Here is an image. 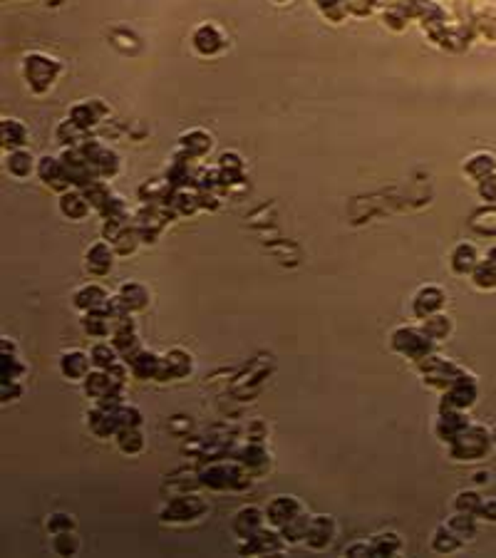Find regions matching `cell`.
I'll return each mask as SVG.
<instances>
[{"label": "cell", "instance_id": "8992f818", "mask_svg": "<svg viewBox=\"0 0 496 558\" xmlns=\"http://www.w3.org/2000/svg\"><path fill=\"white\" fill-rule=\"evenodd\" d=\"M445 303H447V295L440 285H425V288L417 290L415 300H412V313H415V318L425 320V318L440 313Z\"/></svg>", "mask_w": 496, "mask_h": 558}, {"label": "cell", "instance_id": "277c9868", "mask_svg": "<svg viewBox=\"0 0 496 558\" xmlns=\"http://www.w3.org/2000/svg\"><path fill=\"white\" fill-rule=\"evenodd\" d=\"M420 370H422V375H425V382H430L432 387H442V390H447L449 385L454 382V380L462 375V370L457 367L454 362H449L447 357H440V355H427V357H422L420 362Z\"/></svg>", "mask_w": 496, "mask_h": 558}, {"label": "cell", "instance_id": "f1b7e54d", "mask_svg": "<svg viewBox=\"0 0 496 558\" xmlns=\"http://www.w3.org/2000/svg\"><path fill=\"white\" fill-rule=\"evenodd\" d=\"M494 169H496V159H494V154H487V152L474 154L472 159H467V164H464V171L477 181L484 179L487 174H492Z\"/></svg>", "mask_w": 496, "mask_h": 558}, {"label": "cell", "instance_id": "d6a6232c", "mask_svg": "<svg viewBox=\"0 0 496 558\" xmlns=\"http://www.w3.org/2000/svg\"><path fill=\"white\" fill-rule=\"evenodd\" d=\"M28 142V129L18 119H3V144L10 149H20Z\"/></svg>", "mask_w": 496, "mask_h": 558}, {"label": "cell", "instance_id": "1f68e13d", "mask_svg": "<svg viewBox=\"0 0 496 558\" xmlns=\"http://www.w3.org/2000/svg\"><path fill=\"white\" fill-rule=\"evenodd\" d=\"M400 549H402V541H400V536L393 534V531L375 536V539L370 541V554L373 556H395V554H400Z\"/></svg>", "mask_w": 496, "mask_h": 558}, {"label": "cell", "instance_id": "7dc6e473", "mask_svg": "<svg viewBox=\"0 0 496 558\" xmlns=\"http://www.w3.org/2000/svg\"><path fill=\"white\" fill-rule=\"evenodd\" d=\"M48 529L50 534H60V531H72L75 529V519L67 514H52L48 519Z\"/></svg>", "mask_w": 496, "mask_h": 558}, {"label": "cell", "instance_id": "8d00e7d4", "mask_svg": "<svg viewBox=\"0 0 496 558\" xmlns=\"http://www.w3.org/2000/svg\"><path fill=\"white\" fill-rule=\"evenodd\" d=\"M447 526L462 541H472L474 534H477V526H474V514H462V511H459L457 516H452V519H449Z\"/></svg>", "mask_w": 496, "mask_h": 558}, {"label": "cell", "instance_id": "ffe728a7", "mask_svg": "<svg viewBox=\"0 0 496 558\" xmlns=\"http://www.w3.org/2000/svg\"><path fill=\"white\" fill-rule=\"evenodd\" d=\"M85 392H87V397H92L95 402H99V400H104L107 395H112L114 392V385H112V377H109V372L107 370H99V367H95V370H90V375H87L85 380ZM122 392V390H119Z\"/></svg>", "mask_w": 496, "mask_h": 558}, {"label": "cell", "instance_id": "680465c9", "mask_svg": "<svg viewBox=\"0 0 496 558\" xmlns=\"http://www.w3.org/2000/svg\"><path fill=\"white\" fill-rule=\"evenodd\" d=\"M375 3H390V0H375Z\"/></svg>", "mask_w": 496, "mask_h": 558}, {"label": "cell", "instance_id": "836d02e7", "mask_svg": "<svg viewBox=\"0 0 496 558\" xmlns=\"http://www.w3.org/2000/svg\"><path fill=\"white\" fill-rule=\"evenodd\" d=\"M35 156L30 152H25V149H13L8 156V171L13 176H18V179H23V176H28L30 171H33L35 166Z\"/></svg>", "mask_w": 496, "mask_h": 558}, {"label": "cell", "instance_id": "7402d4cb", "mask_svg": "<svg viewBox=\"0 0 496 558\" xmlns=\"http://www.w3.org/2000/svg\"><path fill=\"white\" fill-rule=\"evenodd\" d=\"M104 112H107V109H104V104H102V102L90 100V102H80V104H75V107H72V112H70V119L77 124V127L90 129V127H95V124L99 122V119H102V114H104Z\"/></svg>", "mask_w": 496, "mask_h": 558}, {"label": "cell", "instance_id": "681fc988", "mask_svg": "<svg viewBox=\"0 0 496 558\" xmlns=\"http://www.w3.org/2000/svg\"><path fill=\"white\" fill-rule=\"evenodd\" d=\"M0 390H3V402H8V400H18V395L23 392V385H20V380H10V382L0 385Z\"/></svg>", "mask_w": 496, "mask_h": 558}, {"label": "cell", "instance_id": "f6af8a7d", "mask_svg": "<svg viewBox=\"0 0 496 558\" xmlns=\"http://www.w3.org/2000/svg\"><path fill=\"white\" fill-rule=\"evenodd\" d=\"M265 452L260 450L258 445H248L246 450H241V457H238V462L246 464V467H263L265 464Z\"/></svg>", "mask_w": 496, "mask_h": 558}, {"label": "cell", "instance_id": "bcb514c9", "mask_svg": "<svg viewBox=\"0 0 496 558\" xmlns=\"http://www.w3.org/2000/svg\"><path fill=\"white\" fill-rule=\"evenodd\" d=\"M407 10L402 8V5H393L390 10H385V23L390 25V28H395V30H402L407 25Z\"/></svg>", "mask_w": 496, "mask_h": 558}, {"label": "cell", "instance_id": "83f0119b", "mask_svg": "<svg viewBox=\"0 0 496 558\" xmlns=\"http://www.w3.org/2000/svg\"><path fill=\"white\" fill-rule=\"evenodd\" d=\"M112 343H114V348H117L119 357H122L124 362H129V360L142 350V343H139V338H137V330L112 333Z\"/></svg>", "mask_w": 496, "mask_h": 558}, {"label": "cell", "instance_id": "f546056e", "mask_svg": "<svg viewBox=\"0 0 496 558\" xmlns=\"http://www.w3.org/2000/svg\"><path fill=\"white\" fill-rule=\"evenodd\" d=\"M117 447L124 452V455H139L144 447V437L142 432H139V427H124V430H119L117 435Z\"/></svg>", "mask_w": 496, "mask_h": 558}, {"label": "cell", "instance_id": "e575fe53", "mask_svg": "<svg viewBox=\"0 0 496 558\" xmlns=\"http://www.w3.org/2000/svg\"><path fill=\"white\" fill-rule=\"evenodd\" d=\"M181 147H184L191 156H201L211 149V137H208L206 132H201V129H194V132L181 137Z\"/></svg>", "mask_w": 496, "mask_h": 558}, {"label": "cell", "instance_id": "30bf717a", "mask_svg": "<svg viewBox=\"0 0 496 558\" xmlns=\"http://www.w3.org/2000/svg\"><path fill=\"white\" fill-rule=\"evenodd\" d=\"M335 536V521L330 516H313L310 519V526H308V536H305V544L310 549L320 551V549H328Z\"/></svg>", "mask_w": 496, "mask_h": 558}, {"label": "cell", "instance_id": "6f0895ef", "mask_svg": "<svg viewBox=\"0 0 496 558\" xmlns=\"http://www.w3.org/2000/svg\"><path fill=\"white\" fill-rule=\"evenodd\" d=\"M492 440H494V445H496V427L492 430Z\"/></svg>", "mask_w": 496, "mask_h": 558}, {"label": "cell", "instance_id": "db71d44e", "mask_svg": "<svg viewBox=\"0 0 496 558\" xmlns=\"http://www.w3.org/2000/svg\"><path fill=\"white\" fill-rule=\"evenodd\" d=\"M477 516H482V519H489V521H496V502H484Z\"/></svg>", "mask_w": 496, "mask_h": 558}, {"label": "cell", "instance_id": "603a6c76", "mask_svg": "<svg viewBox=\"0 0 496 558\" xmlns=\"http://www.w3.org/2000/svg\"><path fill=\"white\" fill-rule=\"evenodd\" d=\"M112 260H114V253H112V248H109V241H99L87 251V268H90L92 275L109 273Z\"/></svg>", "mask_w": 496, "mask_h": 558}, {"label": "cell", "instance_id": "e0dca14e", "mask_svg": "<svg viewBox=\"0 0 496 558\" xmlns=\"http://www.w3.org/2000/svg\"><path fill=\"white\" fill-rule=\"evenodd\" d=\"M206 511V504L196 497H179L166 507L164 511V519H171V521H186V519H196Z\"/></svg>", "mask_w": 496, "mask_h": 558}, {"label": "cell", "instance_id": "7c38bea8", "mask_svg": "<svg viewBox=\"0 0 496 558\" xmlns=\"http://www.w3.org/2000/svg\"><path fill=\"white\" fill-rule=\"evenodd\" d=\"M469 425H472V422H469V417H464L462 410H442L435 432L442 442H452L454 437H457L462 430H467Z\"/></svg>", "mask_w": 496, "mask_h": 558}, {"label": "cell", "instance_id": "91938a15", "mask_svg": "<svg viewBox=\"0 0 496 558\" xmlns=\"http://www.w3.org/2000/svg\"><path fill=\"white\" fill-rule=\"evenodd\" d=\"M275 3H285V0H275Z\"/></svg>", "mask_w": 496, "mask_h": 558}, {"label": "cell", "instance_id": "52a82bcc", "mask_svg": "<svg viewBox=\"0 0 496 558\" xmlns=\"http://www.w3.org/2000/svg\"><path fill=\"white\" fill-rule=\"evenodd\" d=\"M191 367H194V360H191V355L186 350H181V348H174V350H169L164 357H161V367H159V375H156V380H179V377H186V375L191 372Z\"/></svg>", "mask_w": 496, "mask_h": 558}, {"label": "cell", "instance_id": "9a60e30c", "mask_svg": "<svg viewBox=\"0 0 496 558\" xmlns=\"http://www.w3.org/2000/svg\"><path fill=\"white\" fill-rule=\"evenodd\" d=\"M38 174L50 189H67V186L72 184V181L67 179V171H65V166H62V161L55 159V156H43V159L38 161Z\"/></svg>", "mask_w": 496, "mask_h": 558}, {"label": "cell", "instance_id": "5b68a950", "mask_svg": "<svg viewBox=\"0 0 496 558\" xmlns=\"http://www.w3.org/2000/svg\"><path fill=\"white\" fill-rule=\"evenodd\" d=\"M474 400H477V380L472 375L462 372L447 387L442 410H467L469 405H474Z\"/></svg>", "mask_w": 496, "mask_h": 558}, {"label": "cell", "instance_id": "44dd1931", "mask_svg": "<svg viewBox=\"0 0 496 558\" xmlns=\"http://www.w3.org/2000/svg\"><path fill=\"white\" fill-rule=\"evenodd\" d=\"M129 367H132V375L139 380H156L159 375V367H161V357L151 350H139L137 355L129 360Z\"/></svg>", "mask_w": 496, "mask_h": 558}, {"label": "cell", "instance_id": "11a10c76", "mask_svg": "<svg viewBox=\"0 0 496 558\" xmlns=\"http://www.w3.org/2000/svg\"><path fill=\"white\" fill-rule=\"evenodd\" d=\"M474 479H477V482H479V484L489 482V472H477V474H474Z\"/></svg>", "mask_w": 496, "mask_h": 558}, {"label": "cell", "instance_id": "7bdbcfd3", "mask_svg": "<svg viewBox=\"0 0 496 558\" xmlns=\"http://www.w3.org/2000/svg\"><path fill=\"white\" fill-rule=\"evenodd\" d=\"M482 497H479L477 492H462L457 494V502H454V507H457V511H462V514H479V509H482Z\"/></svg>", "mask_w": 496, "mask_h": 558}, {"label": "cell", "instance_id": "8fae6325", "mask_svg": "<svg viewBox=\"0 0 496 558\" xmlns=\"http://www.w3.org/2000/svg\"><path fill=\"white\" fill-rule=\"evenodd\" d=\"M283 536L280 531H265L260 529L255 536L246 539V546L241 549V554H260V556H268V554H280L283 549Z\"/></svg>", "mask_w": 496, "mask_h": 558}, {"label": "cell", "instance_id": "d590c367", "mask_svg": "<svg viewBox=\"0 0 496 558\" xmlns=\"http://www.w3.org/2000/svg\"><path fill=\"white\" fill-rule=\"evenodd\" d=\"M462 544H464V541L459 539V536L454 534V531L449 529L447 524L437 529L435 541H432V546H435V551H440V554H452V551H457Z\"/></svg>", "mask_w": 496, "mask_h": 558}, {"label": "cell", "instance_id": "cb8c5ba5", "mask_svg": "<svg viewBox=\"0 0 496 558\" xmlns=\"http://www.w3.org/2000/svg\"><path fill=\"white\" fill-rule=\"evenodd\" d=\"M82 328H85V333H90V338H107L112 333V318L104 308L87 310L82 318Z\"/></svg>", "mask_w": 496, "mask_h": 558}, {"label": "cell", "instance_id": "ba28073f", "mask_svg": "<svg viewBox=\"0 0 496 558\" xmlns=\"http://www.w3.org/2000/svg\"><path fill=\"white\" fill-rule=\"evenodd\" d=\"M303 511V504L295 497H275L273 502L265 507V521H268L273 529H280L283 524H288L295 514Z\"/></svg>", "mask_w": 496, "mask_h": 558}, {"label": "cell", "instance_id": "74e56055", "mask_svg": "<svg viewBox=\"0 0 496 558\" xmlns=\"http://www.w3.org/2000/svg\"><path fill=\"white\" fill-rule=\"evenodd\" d=\"M422 328H425V333H427L430 338H435V340H442V338H447L449 330H452V323H449V318L445 315V313H435V315L425 318Z\"/></svg>", "mask_w": 496, "mask_h": 558}, {"label": "cell", "instance_id": "b9f144b4", "mask_svg": "<svg viewBox=\"0 0 496 558\" xmlns=\"http://www.w3.org/2000/svg\"><path fill=\"white\" fill-rule=\"evenodd\" d=\"M114 415H117L119 430H124V427H139V425H142V412H139L134 405H119Z\"/></svg>", "mask_w": 496, "mask_h": 558}, {"label": "cell", "instance_id": "6da1fadb", "mask_svg": "<svg viewBox=\"0 0 496 558\" xmlns=\"http://www.w3.org/2000/svg\"><path fill=\"white\" fill-rule=\"evenodd\" d=\"M492 432L482 425H469L467 430H462L452 442H449V455L459 462L467 459H482L492 447Z\"/></svg>", "mask_w": 496, "mask_h": 558}, {"label": "cell", "instance_id": "5bb4252c", "mask_svg": "<svg viewBox=\"0 0 496 558\" xmlns=\"http://www.w3.org/2000/svg\"><path fill=\"white\" fill-rule=\"evenodd\" d=\"M92 357L82 350H65L60 355V372L67 380H85L90 375Z\"/></svg>", "mask_w": 496, "mask_h": 558}, {"label": "cell", "instance_id": "60d3db41", "mask_svg": "<svg viewBox=\"0 0 496 558\" xmlns=\"http://www.w3.org/2000/svg\"><path fill=\"white\" fill-rule=\"evenodd\" d=\"M52 549L57 556H72L77 551V536L72 531H60V534H52Z\"/></svg>", "mask_w": 496, "mask_h": 558}, {"label": "cell", "instance_id": "7a4b0ae2", "mask_svg": "<svg viewBox=\"0 0 496 558\" xmlns=\"http://www.w3.org/2000/svg\"><path fill=\"white\" fill-rule=\"evenodd\" d=\"M432 343H435V338L427 335L425 328H397L393 333V350L415 360V362L432 355Z\"/></svg>", "mask_w": 496, "mask_h": 558}, {"label": "cell", "instance_id": "ee69618b", "mask_svg": "<svg viewBox=\"0 0 496 558\" xmlns=\"http://www.w3.org/2000/svg\"><path fill=\"white\" fill-rule=\"evenodd\" d=\"M315 3L320 5L323 15L330 18V20H335V23H340V20L345 18V13H350L345 0H315Z\"/></svg>", "mask_w": 496, "mask_h": 558}, {"label": "cell", "instance_id": "816d5d0a", "mask_svg": "<svg viewBox=\"0 0 496 558\" xmlns=\"http://www.w3.org/2000/svg\"><path fill=\"white\" fill-rule=\"evenodd\" d=\"M479 28H482V33L487 35V38L496 40V15H482Z\"/></svg>", "mask_w": 496, "mask_h": 558}, {"label": "cell", "instance_id": "9c48e42d", "mask_svg": "<svg viewBox=\"0 0 496 558\" xmlns=\"http://www.w3.org/2000/svg\"><path fill=\"white\" fill-rule=\"evenodd\" d=\"M263 521H265V511H260L258 507H243L233 516V534L246 541L263 529Z\"/></svg>", "mask_w": 496, "mask_h": 558}, {"label": "cell", "instance_id": "f5cc1de1", "mask_svg": "<svg viewBox=\"0 0 496 558\" xmlns=\"http://www.w3.org/2000/svg\"><path fill=\"white\" fill-rule=\"evenodd\" d=\"M345 556H373V554H370V544H368V541H360V544L348 546Z\"/></svg>", "mask_w": 496, "mask_h": 558}, {"label": "cell", "instance_id": "ab89813d", "mask_svg": "<svg viewBox=\"0 0 496 558\" xmlns=\"http://www.w3.org/2000/svg\"><path fill=\"white\" fill-rule=\"evenodd\" d=\"M0 372H3V382H10V380H20L25 375V365L20 362L15 352H3V360H0Z\"/></svg>", "mask_w": 496, "mask_h": 558}, {"label": "cell", "instance_id": "2e32d148", "mask_svg": "<svg viewBox=\"0 0 496 558\" xmlns=\"http://www.w3.org/2000/svg\"><path fill=\"white\" fill-rule=\"evenodd\" d=\"M194 48L201 55H216V52L226 48V38L216 25H201L194 33Z\"/></svg>", "mask_w": 496, "mask_h": 558}, {"label": "cell", "instance_id": "ac0fdd59", "mask_svg": "<svg viewBox=\"0 0 496 558\" xmlns=\"http://www.w3.org/2000/svg\"><path fill=\"white\" fill-rule=\"evenodd\" d=\"M72 298H75L72 303H75L77 310L87 313V310H99V308L107 305L109 295H107V290H104L102 285L90 283V285H82L80 290H75V295H72Z\"/></svg>", "mask_w": 496, "mask_h": 558}, {"label": "cell", "instance_id": "d4e9b609", "mask_svg": "<svg viewBox=\"0 0 496 558\" xmlns=\"http://www.w3.org/2000/svg\"><path fill=\"white\" fill-rule=\"evenodd\" d=\"M477 263H479V253H477V248L472 246V243H459L457 248H454V253H452V268H454V273H459V275H472V270L477 268Z\"/></svg>", "mask_w": 496, "mask_h": 558}, {"label": "cell", "instance_id": "c3c4849f", "mask_svg": "<svg viewBox=\"0 0 496 558\" xmlns=\"http://www.w3.org/2000/svg\"><path fill=\"white\" fill-rule=\"evenodd\" d=\"M479 196H482L484 201H496V174L492 171V174H487L484 179H479Z\"/></svg>", "mask_w": 496, "mask_h": 558}, {"label": "cell", "instance_id": "f907efd6", "mask_svg": "<svg viewBox=\"0 0 496 558\" xmlns=\"http://www.w3.org/2000/svg\"><path fill=\"white\" fill-rule=\"evenodd\" d=\"M348 3V10L355 15H368L370 10H373L375 0H345Z\"/></svg>", "mask_w": 496, "mask_h": 558}, {"label": "cell", "instance_id": "4fadbf2b", "mask_svg": "<svg viewBox=\"0 0 496 558\" xmlns=\"http://www.w3.org/2000/svg\"><path fill=\"white\" fill-rule=\"evenodd\" d=\"M117 407H104V405H99L97 402V407L95 410L90 412V420H87V425H90V430L95 432L97 437H114L119 432V425H117Z\"/></svg>", "mask_w": 496, "mask_h": 558}, {"label": "cell", "instance_id": "9f6ffc18", "mask_svg": "<svg viewBox=\"0 0 496 558\" xmlns=\"http://www.w3.org/2000/svg\"><path fill=\"white\" fill-rule=\"evenodd\" d=\"M487 260H489V263H492V265H494V268H496V246L492 248V251H489V253H487Z\"/></svg>", "mask_w": 496, "mask_h": 558}, {"label": "cell", "instance_id": "4dcf8cb0", "mask_svg": "<svg viewBox=\"0 0 496 558\" xmlns=\"http://www.w3.org/2000/svg\"><path fill=\"white\" fill-rule=\"evenodd\" d=\"M90 357H92V365L99 370H109L114 362L122 360L117 352V348H114V343H97V345H92Z\"/></svg>", "mask_w": 496, "mask_h": 558}, {"label": "cell", "instance_id": "4316f807", "mask_svg": "<svg viewBox=\"0 0 496 558\" xmlns=\"http://www.w3.org/2000/svg\"><path fill=\"white\" fill-rule=\"evenodd\" d=\"M92 203L87 201V196L82 191H65L60 199V211L70 218H82L87 211H90Z\"/></svg>", "mask_w": 496, "mask_h": 558}, {"label": "cell", "instance_id": "484cf974", "mask_svg": "<svg viewBox=\"0 0 496 558\" xmlns=\"http://www.w3.org/2000/svg\"><path fill=\"white\" fill-rule=\"evenodd\" d=\"M310 519H313V516H308L305 511H300V514H295L293 519L288 521V524L280 526L278 531H280V536H283L285 544H298V541H305Z\"/></svg>", "mask_w": 496, "mask_h": 558}, {"label": "cell", "instance_id": "f35d334b", "mask_svg": "<svg viewBox=\"0 0 496 558\" xmlns=\"http://www.w3.org/2000/svg\"><path fill=\"white\" fill-rule=\"evenodd\" d=\"M472 280L477 288L492 290V288H496V268L489 263V260H479L477 268L472 270Z\"/></svg>", "mask_w": 496, "mask_h": 558}, {"label": "cell", "instance_id": "d6986e66", "mask_svg": "<svg viewBox=\"0 0 496 558\" xmlns=\"http://www.w3.org/2000/svg\"><path fill=\"white\" fill-rule=\"evenodd\" d=\"M117 298L122 300V305L127 308L129 313H139L149 305V290L144 288L142 283H137V280H129V283L119 285Z\"/></svg>", "mask_w": 496, "mask_h": 558}, {"label": "cell", "instance_id": "3957f363", "mask_svg": "<svg viewBox=\"0 0 496 558\" xmlns=\"http://www.w3.org/2000/svg\"><path fill=\"white\" fill-rule=\"evenodd\" d=\"M23 70H25V80H28V85L33 87L35 92H45L52 82H55V77L60 75V62H57L55 57L33 52V55L25 57Z\"/></svg>", "mask_w": 496, "mask_h": 558}]
</instances>
